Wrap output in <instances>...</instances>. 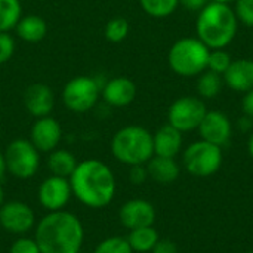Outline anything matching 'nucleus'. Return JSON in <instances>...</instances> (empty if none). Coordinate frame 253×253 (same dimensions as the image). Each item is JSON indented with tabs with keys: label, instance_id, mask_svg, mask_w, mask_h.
<instances>
[{
	"label": "nucleus",
	"instance_id": "nucleus-1",
	"mask_svg": "<svg viewBox=\"0 0 253 253\" xmlns=\"http://www.w3.org/2000/svg\"><path fill=\"white\" fill-rule=\"evenodd\" d=\"M73 196L86 208L102 209L116 196V178L108 165L98 159H87L77 163L68 178Z\"/></svg>",
	"mask_w": 253,
	"mask_h": 253
},
{
	"label": "nucleus",
	"instance_id": "nucleus-2",
	"mask_svg": "<svg viewBox=\"0 0 253 253\" xmlns=\"http://www.w3.org/2000/svg\"><path fill=\"white\" fill-rule=\"evenodd\" d=\"M34 240L42 253H80L84 228L68 211L47 212L36 225Z\"/></svg>",
	"mask_w": 253,
	"mask_h": 253
},
{
	"label": "nucleus",
	"instance_id": "nucleus-3",
	"mask_svg": "<svg viewBox=\"0 0 253 253\" xmlns=\"http://www.w3.org/2000/svg\"><path fill=\"white\" fill-rule=\"evenodd\" d=\"M237 16L228 4L208 3L197 18V34L200 40L212 49L227 46L236 36Z\"/></svg>",
	"mask_w": 253,
	"mask_h": 253
},
{
	"label": "nucleus",
	"instance_id": "nucleus-4",
	"mask_svg": "<svg viewBox=\"0 0 253 253\" xmlns=\"http://www.w3.org/2000/svg\"><path fill=\"white\" fill-rule=\"evenodd\" d=\"M111 153L123 165H145L154 156L153 135L142 126H126L114 133Z\"/></svg>",
	"mask_w": 253,
	"mask_h": 253
},
{
	"label": "nucleus",
	"instance_id": "nucleus-5",
	"mask_svg": "<svg viewBox=\"0 0 253 253\" xmlns=\"http://www.w3.org/2000/svg\"><path fill=\"white\" fill-rule=\"evenodd\" d=\"M209 53V47L200 39H182L172 46L169 64L179 76H196L208 67Z\"/></svg>",
	"mask_w": 253,
	"mask_h": 253
},
{
	"label": "nucleus",
	"instance_id": "nucleus-6",
	"mask_svg": "<svg viewBox=\"0 0 253 253\" xmlns=\"http://www.w3.org/2000/svg\"><path fill=\"white\" fill-rule=\"evenodd\" d=\"M6 169L18 179L33 178L40 166V153L30 139H15L4 151Z\"/></svg>",
	"mask_w": 253,
	"mask_h": 253
},
{
	"label": "nucleus",
	"instance_id": "nucleus-7",
	"mask_svg": "<svg viewBox=\"0 0 253 253\" xmlns=\"http://www.w3.org/2000/svg\"><path fill=\"white\" fill-rule=\"evenodd\" d=\"M222 165L221 147L208 141L191 144L184 153V166L194 176H211L219 170Z\"/></svg>",
	"mask_w": 253,
	"mask_h": 253
},
{
	"label": "nucleus",
	"instance_id": "nucleus-8",
	"mask_svg": "<svg viewBox=\"0 0 253 253\" xmlns=\"http://www.w3.org/2000/svg\"><path fill=\"white\" fill-rule=\"evenodd\" d=\"M101 96V87L93 77L79 76L67 82L62 90L64 105L74 113H86L95 107Z\"/></svg>",
	"mask_w": 253,
	"mask_h": 253
},
{
	"label": "nucleus",
	"instance_id": "nucleus-9",
	"mask_svg": "<svg viewBox=\"0 0 253 253\" xmlns=\"http://www.w3.org/2000/svg\"><path fill=\"white\" fill-rule=\"evenodd\" d=\"M36 225V215L30 205L21 200L4 202L0 208V227L13 236H25Z\"/></svg>",
	"mask_w": 253,
	"mask_h": 253
},
{
	"label": "nucleus",
	"instance_id": "nucleus-10",
	"mask_svg": "<svg viewBox=\"0 0 253 253\" xmlns=\"http://www.w3.org/2000/svg\"><path fill=\"white\" fill-rule=\"evenodd\" d=\"M206 113V107L200 99L185 96L172 104L169 110V125L179 132H190L199 127Z\"/></svg>",
	"mask_w": 253,
	"mask_h": 253
},
{
	"label": "nucleus",
	"instance_id": "nucleus-11",
	"mask_svg": "<svg viewBox=\"0 0 253 253\" xmlns=\"http://www.w3.org/2000/svg\"><path fill=\"white\" fill-rule=\"evenodd\" d=\"M71 185L68 178L50 175L42 181L37 190V199L40 206L47 212L64 211L71 200Z\"/></svg>",
	"mask_w": 253,
	"mask_h": 253
},
{
	"label": "nucleus",
	"instance_id": "nucleus-12",
	"mask_svg": "<svg viewBox=\"0 0 253 253\" xmlns=\"http://www.w3.org/2000/svg\"><path fill=\"white\" fill-rule=\"evenodd\" d=\"M62 138V127L50 116L39 117L30 130V142L39 150V153H50L58 148Z\"/></svg>",
	"mask_w": 253,
	"mask_h": 253
},
{
	"label": "nucleus",
	"instance_id": "nucleus-13",
	"mask_svg": "<svg viewBox=\"0 0 253 253\" xmlns=\"http://www.w3.org/2000/svg\"><path fill=\"white\" fill-rule=\"evenodd\" d=\"M119 219L122 225L127 230L151 227L156 221V209L147 200L132 199L120 206Z\"/></svg>",
	"mask_w": 253,
	"mask_h": 253
},
{
	"label": "nucleus",
	"instance_id": "nucleus-14",
	"mask_svg": "<svg viewBox=\"0 0 253 253\" xmlns=\"http://www.w3.org/2000/svg\"><path fill=\"white\" fill-rule=\"evenodd\" d=\"M199 130L203 141L218 147L228 144L231 138V123L228 117L221 111H208L199 125Z\"/></svg>",
	"mask_w": 253,
	"mask_h": 253
},
{
	"label": "nucleus",
	"instance_id": "nucleus-15",
	"mask_svg": "<svg viewBox=\"0 0 253 253\" xmlns=\"http://www.w3.org/2000/svg\"><path fill=\"white\" fill-rule=\"evenodd\" d=\"M24 105L27 111L39 119L46 117L52 113L55 105V96L52 89L44 83H33L24 92Z\"/></svg>",
	"mask_w": 253,
	"mask_h": 253
},
{
	"label": "nucleus",
	"instance_id": "nucleus-16",
	"mask_svg": "<svg viewBox=\"0 0 253 253\" xmlns=\"http://www.w3.org/2000/svg\"><path fill=\"white\" fill-rule=\"evenodd\" d=\"M101 95L111 107H126L136 96V86L127 77H114L101 89Z\"/></svg>",
	"mask_w": 253,
	"mask_h": 253
},
{
	"label": "nucleus",
	"instance_id": "nucleus-17",
	"mask_svg": "<svg viewBox=\"0 0 253 253\" xmlns=\"http://www.w3.org/2000/svg\"><path fill=\"white\" fill-rule=\"evenodd\" d=\"M225 83L237 92H249L253 89V61L236 59L231 61L228 70L224 73Z\"/></svg>",
	"mask_w": 253,
	"mask_h": 253
},
{
	"label": "nucleus",
	"instance_id": "nucleus-18",
	"mask_svg": "<svg viewBox=\"0 0 253 253\" xmlns=\"http://www.w3.org/2000/svg\"><path fill=\"white\" fill-rule=\"evenodd\" d=\"M182 132L175 129L172 125H166L160 127L156 135L153 136L154 144V154L160 157H170L173 159L182 147Z\"/></svg>",
	"mask_w": 253,
	"mask_h": 253
},
{
	"label": "nucleus",
	"instance_id": "nucleus-19",
	"mask_svg": "<svg viewBox=\"0 0 253 253\" xmlns=\"http://www.w3.org/2000/svg\"><path fill=\"white\" fill-rule=\"evenodd\" d=\"M147 163H148L147 165L148 176L157 184H163V185L172 184L179 176V166L170 157L153 156Z\"/></svg>",
	"mask_w": 253,
	"mask_h": 253
},
{
	"label": "nucleus",
	"instance_id": "nucleus-20",
	"mask_svg": "<svg viewBox=\"0 0 253 253\" xmlns=\"http://www.w3.org/2000/svg\"><path fill=\"white\" fill-rule=\"evenodd\" d=\"M16 33L19 39L28 43H37L43 40L47 34V24L42 16L37 15H27L19 19L16 24Z\"/></svg>",
	"mask_w": 253,
	"mask_h": 253
},
{
	"label": "nucleus",
	"instance_id": "nucleus-21",
	"mask_svg": "<svg viewBox=\"0 0 253 253\" xmlns=\"http://www.w3.org/2000/svg\"><path fill=\"white\" fill-rule=\"evenodd\" d=\"M47 168L52 175L61 178H70L74 169L77 168V160L73 153L64 148H56L49 153Z\"/></svg>",
	"mask_w": 253,
	"mask_h": 253
},
{
	"label": "nucleus",
	"instance_id": "nucleus-22",
	"mask_svg": "<svg viewBox=\"0 0 253 253\" xmlns=\"http://www.w3.org/2000/svg\"><path fill=\"white\" fill-rule=\"evenodd\" d=\"M126 239H127L133 252L148 253L153 251V248L159 242V234L151 225V227H142V228L130 230V233Z\"/></svg>",
	"mask_w": 253,
	"mask_h": 253
},
{
	"label": "nucleus",
	"instance_id": "nucleus-23",
	"mask_svg": "<svg viewBox=\"0 0 253 253\" xmlns=\"http://www.w3.org/2000/svg\"><path fill=\"white\" fill-rule=\"evenodd\" d=\"M22 13L19 0H0V31L9 33L16 27Z\"/></svg>",
	"mask_w": 253,
	"mask_h": 253
},
{
	"label": "nucleus",
	"instance_id": "nucleus-24",
	"mask_svg": "<svg viewBox=\"0 0 253 253\" xmlns=\"http://www.w3.org/2000/svg\"><path fill=\"white\" fill-rule=\"evenodd\" d=\"M139 3L150 16L165 18L176 9L179 0H139Z\"/></svg>",
	"mask_w": 253,
	"mask_h": 253
},
{
	"label": "nucleus",
	"instance_id": "nucleus-25",
	"mask_svg": "<svg viewBox=\"0 0 253 253\" xmlns=\"http://www.w3.org/2000/svg\"><path fill=\"white\" fill-rule=\"evenodd\" d=\"M222 87V80L219 77V74L213 73V71H206L197 83V90L203 98L212 99L215 98L219 90Z\"/></svg>",
	"mask_w": 253,
	"mask_h": 253
},
{
	"label": "nucleus",
	"instance_id": "nucleus-26",
	"mask_svg": "<svg viewBox=\"0 0 253 253\" xmlns=\"http://www.w3.org/2000/svg\"><path fill=\"white\" fill-rule=\"evenodd\" d=\"M93 253H133V251L126 237L113 236L101 240L96 245Z\"/></svg>",
	"mask_w": 253,
	"mask_h": 253
},
{
	"label": "nucleus",
	"instance_id": "nucleus-27",
	"mask_svg": "<svg viewBox=\"0 0 253 253\" xmlns=\"http://www.w3.org/2000/svg\"><path fill=\"white\" fill-rule=\"evenodd\" d=\"M105 39L111 43L123 42L129 34V22L125 18H113L105 25Z\"/></svg>",
	"mask_w": 253,
	"mask_h": 253
},
{
	"label": "nucleus",
	"instance_id": "nucleus-28",
	"mask_svg": "<svg viewBox=\"0 0 253 253\" xmlns=\"http://www.w3.org/2000/svg\"><path fill=\"white\" fill-rule=\"evenodd\" d=\"M231 64V56L221 50V49H215L213 52L209 53V58H208V67L211 71L216 73V74H224L228 67Z\"/></svg>",
	"mask_w": 253,
	"mask_h": 253
},
{
	"label": "nucleus",
	"instance_id": "nucleus-29",
	"mask_svg": "<svg viewBox=\"0 0 253 253\" xmlns=\"http://www.w3.org/2000/svg\"><path fill=\"white\" fill-rule=\"evenodd\" d=\"M9 253H42L34 239L19 236L10 246Z\"/></svg>",
	"mask_w": 253,
	"mask_h": 253
},
{
	"label": "nucleus",
	"instance_id": "nucleus-30",
	"mask_svg": "<svg viewBox=\"0 0 253 253\" xmlns=\"http://www.w3.org/2000/svg\"><path fill=\"white\" fill-rule=\"evenodd\" d=\"M236 16L248 27H253V0H237Z\"/></svg>",
	"mask_w": 253,
	"mask_h": 253
},
{
	"label": "nucleus",
	"instance_id": "nucleus-31",
	"mask_svg": "<svg viewBox=\"0 0 253 253\" xmlns=\"http://www.w3.org/2000/svg\"><path fill=\"white\" fill-rule=\"evenodd\" d=\"M15 53V40L9 33L0 31V64L7 62Z\"/></svg>",
	"mask_w": 253,
	"mask_h": 253
},
{
	"label": "nucleus",
	"instance_id": "nucleus-32",
	"mask_svg": "<svg viewBox=\"0 0 253 253\" xmlns=\"http://www.w3.org/2000/svg\"><path fill=\"white\" fill-rule=\"evenodd\" d=\"M148 178V172H147V168L144 165H135V166H130V170H129V179L132 184L135 185H142Z\"/></svg>",
	"mask_w": 253,
	"mask_h": 253
},
{
	"label": "nucleus",
	"instance_id": "nucleus-33",
	"mask_svg": "<svg viewBox=\"0 0 253 253\" xmlns=\"http://www.w3.org/2000/svg\"><path fill=\"white\" fill-rule=\"evenodd\" d=\"M151 253H178V248L169 239H159Z\"/></svg>",
	"mask_w": 253,
	"mask_h": 253
},
{
	"label": "nucleus",
	"instance_id": "nucleus-34",
	"mask_svg": "<svg viewBox=\"0 0 253 253\" xmlns=\"http://www.w3.org/2000/svg\"><path fill=\"white\" fill-rule=\"evenodd\" d=\"M179 3L185 9H188L191 12H196V10H202L208 4V0H179Z\"/></svg>",
	"mask_w": 253,
	"mask_h": 253
},
{
	"label": "nucleus",
	"instance_id": "nucleus-35",
	"mask_svg": "<svg viewBox=\"0 0 253 253\" xmlns=\"http://www.w3.org/2000/svg\"><path fill=\"white\" fill-rule=\"evenodd\" d=\"M242 108H243V111H245L246 116H249V117H252L253 119V89L252 90H249V92L246 93V96L243 98Z\"/></svg>",
	"mask_w": 253,
	"mask_h": 253
},
{
	"label": "nucleus",
	"instance_id": "nucleus-36",
	"mask_svg": "<svg viewBox=\"0 0 253 253\" xmlns=\"http://www.w3.org/2000/svg\"><path fill=\"white\" fill-rule=\"evenodd\" d=\"M239 127H240L243 132L249 130V129L252 127V117H249V116H246V117H242V119L239 120Z\"/></svg>",
	"mask_w": 253,
	"mask_h": 253
},
{
	"label": "nucleus",
	"instance_id": "nucleus-37",
	"mask_svg": "<svg viewBox=\"0 0 253 253\" xmlns=\"http://www.w3.org/2000/svg\"><path fill=\"white\" fill-rule=\"evenodd\" d=\"M7 169H6V160H4V153L0 151V181L4 178Z\"/></svg>",
	"mask_w": 253,
	"mask_h": 253
},
{
	"label": "nucleus",
	"instance_id": "nucleus-38",
	"mask_svg": "<svg viewBox=\"0 0 253 253\" xmlns=\"http://www.w3.org/2000/svg\"><path fill=\"white\" fill-rule=\"evenodd\" d=\"M248 148H249V154L252 156V159H253V133L251 135V138H249V144H248Z\"/></svg>",
	"mask_w": 253,
	"mask_h": 253
},
{
	"label": "nucleus",
	"instance_id": "nucleus-39",
	"mask_svg": "<svg viewBox=\"0 0 253 253\" xmlns=\"http://www.w3.org/2000/svg\"><path fill=\"white\" fill-rule=\"evenodd\" d=\"M3 203H4V190H3V187L0 185V208L3 206Z\"/></svg>",
	"mask_w": 253,
	"mask_h": 253
},
{
	"label": "nucleus",
	"instance_id": "nucleus-40",
	"mask_svg": "<svg viewBox=\"0 0 253 253\" xmlns=\"http://www.w3.org/2000/svg\"><path fill=\"white\" fill-rule=\"evenodd\" d=\"M212 1H215V3H222V4H228V3L233 1V0H212Z\"/></svg>",
	"mask_w": 253,
	"mask_h": 253
},
{
	"label": "nucleus",
	"instance_id": "nucleus-41",
	"mask_svg": "<svg viewBox=\"0 0 253 253\" xmlns=\"http://www.w3.org/2000/svg\"><path fill=\"white\" fill-rule=\"evenodd\" d=\"M248 253H253V251H252V252H248Z\"/></svg>",
	"mask_w": 253,
	"mask_h": 253
}]
</instances>
